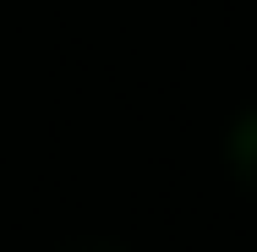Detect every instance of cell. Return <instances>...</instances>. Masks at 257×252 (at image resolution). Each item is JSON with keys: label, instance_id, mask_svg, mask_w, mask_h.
I'll return each mask as SVG.
<instances>
[{"label": "cell", "instance_id": "obj_1", "mask_svg": "<svg viewBox=\"0 0 257 252\" xmlns=\"http://www.w3.org/2000/svg\"><path fill=\"white\" fill-rule=\"evenodd\" d=\"M224 159H230L235 181L257 198V104L235 115V126H230V137H224Z\"/></svg>", "mask_w": 257, "mask_h": 252}, {"label": "cell", "instance_id": "obj_2", "mask_svg": "<svg viewBox=\"0 0 257 252\" xmlns=\"http://www.w3.org/2000/svg\"><path fill=\"white\" fill-rule=\"evenodd\" d=\"M71 252H126V247H115V241H77Z\"/></svg>", "mask_w": 257, "mask_h": 252}]
</instances>
